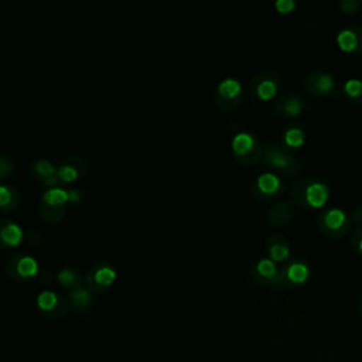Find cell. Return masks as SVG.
I'll return each mask as SVG.
<instances>
[{"mask_svg":"<svg viewBox=\"0 0 362 362\" xmlns=\"http://www.w3.org/2000/svg\"><path fill=\"white\" fill-rule=\"evenodd\" d=\"M329 191L324 181L315 177H304L297 180L290 191L291 199L305 208L322 206L328 199Z\"/></svg>","mask_w":362,"mask_h":362,"instance_id":"6da1fadb","label":"cell"},{"mask_svg":"<svg viewBox=\"0 0 362 362\" xmlns=\"http://www.w3.org/2000/svg\"><path fill=\"white\" fill-rule=\"evenodd\" d=\"M262 161L264 165L276 168L286 175H296L303 170V163L276 143L264 144Z\"/></svg>","mask_w":362,"mask_h":362,"instance_id":"7a4b0ae2","label":"cell"},{"mask_svg":"<svg viewBox=\"0 0 362 362\" xmlns=\"http://www.w3.org/2000/svg\"><path fill=\"white\" fill-rule=\"evenodd\" d=\"M232 151L242 164H253L263 156L260 140L247 132L236 133L232 139Z\"/></svg>","mask_w":362,"mask_h":362,"instance_id":"3957f363","label":"cell"},{"mask_svg":"<svg viewBox=\"0 0 362 362\" xmlns=\"http://www.w3.org/2000/svg\"><path fill=\"white\" fill-rule=\"evenodd\" d=\"M317 225L328 238H342L351 228V218L339 208H329L318 215Z\"/></svg>","mask_w":362,"mask_h":362,"instance_id":"277c9868","label":"cell"},{"mask_svg":"<svg viewBox=\"0 0 362 362\" xmlns=\"http://www.w3.org/2000/svg\"><path fill=\"white\" fill-rule=\"evenodd\" d=\"M243 98L245 90L236 78L222 79L214 92V100L222 110L236 109L243 102Z\"/></svg>","mask_w":362,"mask_h":362,"instance_id":"5b68a950","label":"cell"},{"mask_svg":"<svg viewBox=\"0 0 362 362\" xmlns=\"http://www.w3.org/2000/svg\"><path fill=\"white\" fill-rule=\"evenodd\" d=\"M283 86V79L277 72L262 71L257 72L249 82L250 93L259 100L272 99Z\"/></svg>","mask_w":362,"mask_h":362,"instance_id":"8992f818","label":"cell"},{"mask_svg":"<svg viewBox=\"0 0 362 362\" xmlns=\"http://www.w3.org/2000/svg\"><path fill=\"white\" fill-rule=\"evenodd\" d=\"M250 279L256 284H262V286H274V287L287 286L283 267L277 269V266L270 259L259 260L250 269Z\"/></svg>","mask_w":362,"mask_h":362,"instance_id":"52a82bcc","label":"cell"},{"mask_svg":"<svg viewBox=\"0 0 362 362\" xmlns=\"http://www.w3.org/2000/svg\"><path fill=\"white\" fill-rule=\"evenodd\" d=\"M286 189L284 182L272 173L260 174L252 184V194L260 201L277 199Z\"/></svg>","mask_w":362,"mask_h":362,"instance_id":"ba28073f","label":"cell"},{"mask_svg":"<svg viewBox=\"0 0 362 362\" xmlns=\"http://www.w3.org/2000/svg\"><path fill=\"white\" fill-rule=\"evenodd\" d=\"M305 89L315 96L334 95L337 90V82L334 76L321 69H313L304 76Z\"/></svg>","mask_w":362,"mask_h":362,"instance_id":"9c48e42d","label":"cell"},{"mask_svg":"<svg viewBox=\"0 0 362 362\" xmlns=\"http://www.w3.org/2000/svg\"><path fill=\"white\" fill-rule=\"evenodd\" d=\"M37 307L40 311L51 318L64 317L68 311V303L52 290H42L37 296Z\"/></svg>","mask_w":362,"mask_h":362,"instance_id":"30bf717a","label":"cell"},{"mask_svg":"<svg viewBox=\"0 0 362 362\" xmlns=\"http://www.w3.org/2000/svg\"><path fill=\"white\" fill-rule=\"evenodd\" d=\"M305 107L303 98L294 92H283L273 103L274 113L280 116H298Z\"/></svg>","mask_w":362,"mask_h":362,"instance_id":"8fae6325","label":"cell"},{"mask_svg":"<svg viewBox=\"0 0 362 362\" xmlns=\"http://www.w3.org/2000/svg\"><path fill=\"white\" fill-rule=\"evenodd\" d=\"M337 41L344 51H349L352 54H362V25L351 24L342 28L337 35Z\"/></svg>","mask_w":362,"mask_h":362,"instance_id":"7c38bea8","label":"cell"},{"mask_svg":"<svg viewBox=\"0 0 362 362\" xmlns=\"http://www.w3.org/2000/svg\"><path fill=\"white\" fill-rule=\"evenodd\" d=\"M116 279V270L107 263L98 264L95 270L88 274V288L100 291L105 287L110 286Z\"/></svg>","mask_w":362,"mask_h":362,"instance_id":"4fadbf2b","label":"cell"},{"mask_svg":"<svg viewBox=\"0 0 362 362\" xmlns=\"http://www.w3.org/2000/svg\"><path fill=\"white\" fill-rule=\"evenodd\" d=\"M294 218V206L288 201H279L267 209L266 219L272 226H286Z\"/></svg>","mask_w":362,"mask_h":362,"instance_id":"5bb4252c","label":"cell"},{"mask_svg":"<svg viewBox=\"0 0 362 362\" xmlns=\"http://www.w3.org/2000/svg\"><path fill=\"white\" fill-rule=\"evenodd\" d=\"M264 246L269 256L277 262L286 260L290 253V242L284 235H280V233H272L266 239Z\"/></svg>","mask_w":362,"mask_h":362,"instance_id":"9a60e30c","label":"cell"},{"mask_svg":"<svg viewBox=\"0 0 362 362\" xmlns=\"http://www.w3.org/2000/svg\"><path fill=\"white\" fill-rule=\"evenodd\" d=\"M283 270H284V279H286L287 286L305 283V280L308 279V273H310L305 263H303L300 260H293V262L287 263L286 266H283Z\"/></svg>","mask_w":362,"mask_h":362,"instance_id":"2e32d148","label":"cell"},{"mask_svg":"<svg viewBox=\"0 0 362 362\" xmlns=\"http://www.w3.org/2000/svg\"><path fill=\"white\" fill-rule=\"evenodd\" d=\"M24 236L23 228L13 221H4L0 228V242L4 246H16L21 242Z\"/></svg>","mask_w":362,"mask_h":362,"instance_id":"e0dca14e","label":"cell"},{"mask_svg":"<svg viewBox=\"0 0 362 362\" xmlns=\"http://www.w3.org/2000/svg\"><path fill=\"white\" fill-rule=\"evenodd\" d=\"M304 139H305V134L303 127L298 124H290L286 127L283 133V147L287 151L297 148L304 143Z\"/></svg>","mask_w":362,"mask_h":362,"instance_id":"ac0fdd59","label":"cell"},{"mask_svg":"<svg viewBox=\"0 0 362 362\" xmlns=\"http://www.w3.org/2000/svg\"><path fill=\"white\" fill-rule=\"evenodd\" d=\"M14 272H17V276L21 279H30L38 273V262L30 255H23L17 259Z\"/></svg>","mask_w":362,"mask_h":362,"instance_id":"d6986e66","label":"cell"},{"mask_svg":"<svg viewBox=\"0 0 362 362\" xmlns=\"http://www.w3.org/2000/svg\"><path fill=\"white\" fill-rule=\"evenodd\" d=\"M42 202L47 204L48 206H61L62 204H65L66 201H69L68 197V189L62 188V187H49L42 192L41 197Z\"/></svg>","mask_w":362,"mask_h":362,"instance_id":"ffe728a7","label":"cell"},{"mask_svg":"<svg viewBox=\"0 0 362 362\" xmlns=\"http://www.w3.org/2000/svg\"><path fill=\"white\" fill-rule=\"evenodd\" d=\"M69 298H71V303H72L74 308L78 310V311H85L92 303L90 291L86 287H82V286L74 287L71 294H69Z\"/></svg>","mask_w":362,"mask_h":362,"instance_id":"44dd1931","label":"cell"},{"mask_svg":"<svg viewBox=\"0 0 362 362\" xmlns=\"http://www.w3.org/2000/svg\"><path fill=\"white\" fill-rule=\"evenodd\" d=\"M31 171L44 181L57 175V167L47 158H37L31 165Z\"/></svg>","mask_w":362,"mask_h":362,"instance_id":"7402d4cb","label":"cell"},{"mask_svg":"<svg viewBox=\"0 0 362 362\" xmlns=\"http://www.w3.org/2000/svg\"><path fill=\"white\" fill-rule=\"evenodd\" d=\"M18 202V191L10 185L0 184V208L10 209L14 208Z\"/></svg>","mask_w":362,"mask_h":362,"instance_id":"603a6c76","label":"cell"},{"mask_svg":"<svg viewBox=\"0 0 362 362\" xmlns=\"http://www.w3.org/2000/svg\"><path fill=\"white\" fill-rule=\"evenodd\" d=\"M57 177L65 182L75 181L79 177V168L69 160H66L59 167H57Z\"/></svg>","mask_w":362,"mask_h":362,"instance_id":"cb8c5ba5","label":"cell"},{"mask_svg":"<svg viewBox=\"0 0 362 362\" xmlns=\"http://www.w3.org/2000/svg\"><path fill=\"white\" fill-rule=\"evenodd\" d=\"M345 95L354 102H362V81L359 79H348L344 83Z\"/></svg>","mask_w":362,"mask_h":362,"instance_id":"d4e9b609","label":"cell"},{"mask_svg":"<svg viewBox=\"0 0 362 362\" xmlns=\"http://www.w3.org/2000/svg\"><path fill=\"white\" fill-rule=\"evenodd\" d=\"M78 274H79V273H78L75 269H72V267H64V269H61V270L58 272L57 279H58V281H59L61 284L74 288V286L78 287L76 284L79 283Z\"/></svg>","mask_w":362,"mask_h":362,"instance_id":"484cf974","label":"cell"},{"mask_svg":"<svg viewBox=\"0 0 362 362\" xmlns=\"http://www.w3.org/2000/svg\"><path fill=\"white\" fill-rule=\"evenodd\" d=\"M13 168H14L13 158L6 156V154H1L0 156V178L7 177L8 174H11Z\"/></svg>","mask_w":362,"mask_h":362,"instance_id":"4316f807","label":"cell"},{"mask_svg":"<svg viewBox=\"0 0 362 362\" xmlns=\"http://www.w3.org/2000/svg\"><path fill=\"white\" fill-rule=\"evenodd\" d=\"M362 3L359 0H342L339 1V7L345 13H355L359 10Z\"/></svg>","mask_w":362,"mask_h":362,"instance_id":"83f0119b","label":"cell"},{"mask_svg":"<svg viewBox=\"0 0 362 362\" xmlns=\"http://www.w3.org/2000/svg\"><path fill=\"white\" fill-rule=\"evenodd\" d=\"M351 245L355 250L362 253V226H358L351 235Z\"/></svg>","mask_w":362,"mask_h":362,"instance_id":"f1b7e54d","label":"cell"},{"mask_svg":"<svg viewBox=\"0 0 362 362\" xmlns=\"http://www.w3.org/2000/svg\"><path fill=\"white\" fill-rule=\"evenodd\" d=\"M276 8L280 13H290L296 8V1H293V0H277L276 1Z\"/></svg>","mask_w":362,"mask_h":362,"instance_id":"f546056e","label":"cell"},{"mask_svg":"<svg viewBox=\"0 0 362 362\" xmlns=\"http://www.w3.org/2000/svg\"><path fill=\"white\" fill-rule=\"evenodd\" d=\"M351 218H352L358 225H362V205H356V206L352 209Z\"/></svg>","mask_w":362,"mask_h":362,"instance_id":"4dcf8cb0","label":"cell"},{"mask_svg":"<svg viewBox=\"0 0 362 362\" xmlns=\"http://www.w3.org/2000/svg\"><path fill=\"white\" fill-rule=\"evenodd\" d=\"M68 197H69V201H74V202H78L82 197L81 191L79 189H68Z\"/></svg>","mask_w":362,"mask_h":362,"instance_id":"1f68e13d","label":"cell"},{"mask_svg":"<svg viewBox=\"0 0 362 362\" xmlns=\"http://www.w3.org/2000/svg\"><path fill=\"white\" fill-rule=\"evenodd\" d=\"M356 311H358V315L362 318V300L358 303V305H356Z\"/></svg>","mask_w":362,"mask_h":362,"instance_id":"d6a6232c","label":"cell"}]
</instances>
